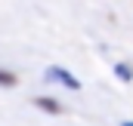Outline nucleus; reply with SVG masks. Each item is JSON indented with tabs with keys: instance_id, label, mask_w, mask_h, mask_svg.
Returning <instances> with one entry per match:
<instances>
[{
	"instance_id": "f257e3e1",
	"label": "nucleus",
	"mask_w": 133,
	"mask_h": 126,
	"mask_svg": "<svg viewBox=\"0 0 133 126\" xmlns=\"http://www.w3.org/2000/svg\"><path fill=\"white\" fill-rule=\"evenodd\" d=\"M46 80H56V83H62V86H68V89H81V80L74 77V74H68L65 68H59V65H50L46 68Z\"/></svg>"
},
{
	"instance_id": "f03ea898",
	"label": "nucleus",
	"mask_w": 133,
	"mask_h": 126,
	"mask_svg": "<svg viewBox=\"0 0 133 126\" xmlns=\"http://www.w3.org/2000/svg\"><path fill=\"white\" fill-rule=\"evenodd\" d=\"M34 105L37 108H43V111H53V114H59L62 108H59V101H53V98H34Z\"/></svg>"
},
{
	"instance_id": "7ed1b4c3",
	"label": "nucleus",
	"mask_w": 133,
	"mask_h": 126,
	"mask_svg": "<svg viewBox=\"0 0 133 126\" xmlns=\"http://www.w3.org/2000/svg\"><path fill=\"white\" fill-rule=\"evenodd\" d=\"M115 74H118V80H124V83L133 80V68L130 65H115Z\"/></svg>"
},
{
	"instance_id": "20e7f679",
	"label": "nucleus",
	"mask_w": 133,
	"mask_h": 126,
	"mask_svg": "<svg viewBox=\"0 0 133 126\" xmlns=\"http://www.w3.org/2000/svg\"><path fill=\"white\" fill-rule=\"evenodd\" d=\"M0 83H3V86H16V77H12L9 71H0Z\"/></svg>"
},
{
	"instance_id": "39448f33",
	"label": "nucleus",
	"mask_w": 133,
	"mask_h": 126,
	"mask_svg": "<svg viewBox=\"0 0 133 126\" xmlns=\"http://www.w3.org/2000/svg\"><path fill=\"white\" fill-rule=\"evenodd\" d=\"M121 126H133V120H124V123H121Z\"/></svg>"
}]
</instances>
